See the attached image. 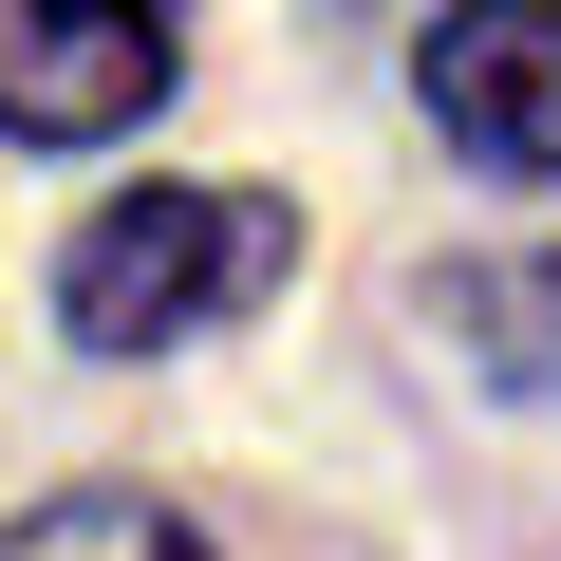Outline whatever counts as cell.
I'll list each match as a JSON object with an SVG mask.
<instances>
[{
	"label": "cell",
	"instance_id": "obj_4",
	"mask_svg": "<svg viewBox=\"0 0 561 561\" xmlns=\"http://www.w3.org/2000/svg\"><path fill=\"white\" fill-rule=\"evenodd\" d=\"M431 319L486 356V393H561V243H486V262H449Z\"/></svg>",
	"mask_w": 561,
	"mask_h": 561
},
{
	"label": "cell",
	"instance_id": "obj_1",
	"mask_svg": "<svg viewBox=\"0 0 561 561\" xmlns=\"http://www.w3.org/2000/svg\"><path fill=\"white\" fill-rule=\"evenodd\" d=\"M280 262H300V206H262V187H113L57 243V319L94 356H169V337L280 300Z\"/></svg>",
	"mask_w": 561,
	"mask_h": 561
},
{
	"label": "cell",
	"instance_id": "obj_5",
	"mask_svg": "<svg viewBox=\"0 0 561 561\" xmlns=\"http://www.w3.org/2000/svg\"><path fill=\"white\" fill-rule=\"evenodd\" d=\"M0 561H206L169 505H131V486H76V505H38V524H0Z\"/></svg>",
	"mask_w": 561,
	"mask_h": 561
},
{
	"label": "cell",
	"instance_id": "obj_3",
	"mask_svg": "<svg viewBox=\"0 0 561 561\" xmlns=\"http://www.w3.org/2000/svg\"><path fill=\"white\" fill-rule=\"evenodd\" d=\"M431 131L505 187H561V0H449L431 20Z\"/></svg>",
	"mask_w": 561,
	"mask_h": 561
},
{
	"label": "cell",
	"instance_id": "obj_2",
	"mask_svg": "<svg viewBox=\"0 0 561 561\" xmlns=\"http://www.w3.org/2000/svg\"><path fill=\"white\" fill-rule=\"evenodd\" d=\"M187 76V0H0V131L20 150H113Z\"/></svg>",
	"mask_w": 561,
	"mask_h": 561
}]
</instances>
